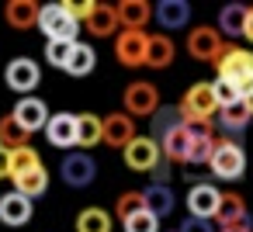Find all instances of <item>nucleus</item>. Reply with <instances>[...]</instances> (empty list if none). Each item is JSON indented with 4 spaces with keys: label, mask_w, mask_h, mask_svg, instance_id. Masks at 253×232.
I'll use <instances>...</instances> for the list:
<instances>
[{
    "label": "nucleus",
    "mask_w": 253,
    "mask_h": 232,
    "mask_svg": "<svg viewBox=\"0 0 253 232\" xmlns=\"http://www.w3.org/2000/svg\"><path fill=\"white\" fill-rule=\"evenodd\" d=\"M218 201H222V191L218 187H211V184H191V191H187V215L215 222Z\"/></svg>",
    "instance_id": "nucleus-11"
},
{
    "label": "nucleus",
    "mask_w": 253,
    "mask_h": 232,
    "mask_svg": "<svg viewBox=\"0 0 253 232\" xmlns=\"http://www.w3.org/2000/svg\"><path fill=\"white\" fill-rule=\"evenodd\" d=\"M246 14H250L246 4H225V7L218 11V32H222L225 39L246 35Z\"/></svg>",
    "instance_id": "nucleus-23"
},
{
    "label": "nucleus",
    "mask_w": 253,
    "mask_h": 232,
    "mask_svg": "<svg viewBox=\"0 0 253 232\" xmlns=\"http://www.w3.org/2000/svg\"><path fill=\"white\" fill-rule=\"evenodd\" d=\"M218 232H253V222L246 218V222H236V225H225V229H218Z\"/></svg>",
    "instance_id": "nucleus-40"
},
{
    "label": "nucleus",
    "mask_w": 253,
    "mask_h": 232,
    "mask_svg": "<svg viewBox=\"0 0 253 232\" xmlns=\"http://www.w3.org/2000/svg\"><path fill=\"white\" fill-rule=\"evenodd\" d=\"M184 125V115H180V108H160L156 115H153V139L156 142H163L173 128H180Z\"/></svg>",
    "instance_id": "nucleus-32"
},
{
    "label": "nucleus",
    "mask_w": 253,
    "mask_h": 232,
    "mask_svg": "<svg viewBox=\"0 0 253 232\" xmlns=\"http://www.w3.org/2000/svg\"><path fill=\"white\" fill-rule=\"evenodd\" d=\"M225 49H229V42H225L222 32L211 28V25H198V28H191V35H187V56L198 59V63H218V59L225 56Z\"/></svg>",
    "instance_id": "nucleus-3"
},
{
    "label": "nucleus",
    "mask_w": 253,
    "mask_h": 232,
    "mask_svg": "<svg viewBox=\"0 0 253 232\" xmlns=\"http://www.w3.org/2000/svg\"><path fill=\"white\" fill-rule=\"evenodd\" d=\"M32 215H35V204H32V197H25L21 191H7L4 197H0V222H4V225H11V229L28 225Z\"/></svg>",
    "instance_id": "nucleus-12"
},
{
    "label": "nucleus",
    "mask_w": 253,
    "mask_h": 232,
    "mask_svg": "<svg viewBox=\"0 0 253 232\" xmlns=\"http://www.w3.org/2000/svg\"><path fill=\"white\" fill-rule=\"evenodd\" d=\"M45 139L56 146V149H73L77 146V115L70 111H56L45 125Z\"/></svg>",
    "instance_id": "nucleus-16"
},
{
    "label": "nucleus",
    "mask_w": 253,
    "mask_h": 232,
    "mask_svg": "<svg viewBox=\"0 0 253 232\" xmlns=\"http://www.w3.org/2000/svg\"><path fill=\"white\" fill-rule=\"evenodd\" d=\"M73 45H77V42H63V39L45 42V63H52V66L66 70V63H70V56H73Z\"/></svg>",
    "instance_id": "nucleus-34"
},
{
    "label": "nucleus",
    "mask_w": 253,
    "mask_h": 232,
    "mask_svg": "<svg viewBox=\"0 0 253 232\" xmlns=\"http://www.w3.org/2000/svg\"><path fill=\"white\" fill-rule=\"evenodd\" d=\"M97 142H104V118H97L90 111L77 115V146L80 149H90Z\"/></svg>",
    "instance_id": "nucleus-24"
},
{
    "label": "nucleus",
    "mask_w": 253,
    "mask_h": 232,
    "mask_svg": "<svg viewBox=\"0 0 253 232\" xmlns=\"http://www.w3.org/2000/svg\"><path fill=\"white\" fill-rule=\"evenodd\" d=\"M14 184V191H21L25 197H42L45 191H49V170L45 166H39V170H32V173H25V177H18V180H11Z\"/></svg>",
    "instance_id": "nucleus-29"
},
{
    "label": "nucleus",
    "mask_w": 253,
    "mask_h": 232,
    "mask_svg": "<svg viewBox=\"0 0 253 232\" xmlns=\"http://www.w3.org/2000/svg\"><path fill=\"white\" fill-rule=\"evenodd\" d=\"M170 180V159H160V166L153 170V184H167Z\"/></svg>",
    "instance_id": "nucleus-39"
},
{
    "label": "nucleus",
    "mask_w": 253,
    "mask_h": 232,
    "mask_svg": "<svg viewBox=\"0 0 253 232\" xmlns=\"http://www.w3.org/2000/svg\"><path fill=\"white\" fill-rule=\"evenodd\" d=\"M156 21H160L163 35L167 32H177V28H187L191 4H187V0H160V4H156Z\"/></svg>",
    "instance_id": "nucleus-19"
},
{
    "label": "nucleus",
    "mask_w": 253,
    "mask_h": 232,
    "mask_svg": "<svg viewBox=\"0 0 253 232\" xmlns=\"http://www.w3.org/2000/svg\"><path fill=\"white\" fill-rule=\"evenodd\" d=\"M211 87H215V101H218V111H222V108H229V104H236V101H243L239 87H236V83H229V80H215Z\"/></svg>",
    "instance_id": "nucleus-36"
},
{
    "label": "nucleus",
    "mask_w": 253,
    "mask_h": 232,
    "mask_svg": "<svg viewBox=\"0 0 253 232\" xmlns=\"http://www.w3.org/2000/svg\"><path fill=\"white\" fill-rule=\"evenodd\" d=\"M180 115H184V125L187 121H211L215 111H218V101H215V87L211 83H191L180 97Z\"/></svg>",
    "instance_id": "nucleus-2"
},
{
    "label": "nucleus",
    "mask_w": 253,
    "mask_h": 232,
    "mask_svg": "<svg viewBox=\"0 0 253 232\" xmlns=\"http://www.w3.org/2000/svg\"><path fill=\"white\" fill-rule=\"evenodd\" d=\"M59 177L70 187H90L94 177H97V163L87 153H66L63 163H59Z\"/></svg>",
    "instance_id": "nucleus-10"
},
{
    "label": "nucleus",
    "mask_w": 253,
    "mask_h": 232,
    "mask_svg": "<svg viewBox=\"0 0 253 232\" xmlns=\"http://www.w3.org/2000/svg\"><path fill=\"white\" fill-rule=\"evenodd\" d=\"M250 118H253V111H250V104L246 101H236V104H229V108H222L218 111V125L225 128V132H243L246 125H250Z\"/></svg>",
    "instance_id": "nucleus-28"
},
{
    "label": "nucleus",
    "mask_w": 253,
    "mask_h": 232,
    "mask_svg": "<svg viewBox=\"0 0 253 232\" xmlns=\"http://www.w3.org/2000/svg\"><path fill=\"white\" fill-rule=\"evenodd\" d=\"M122 159H125V166L135 170V173H153V170L160 166V159H163V149H160V142H156L153 135H135V139L125 146Z\"/></svg>",
    "instance_id": "nucleus-7"
},
{
    "label": "nucleus",
    "mask_w": 253,
    "mask_h": 232,
    "mask_svg": "<svg viewBox=\"0 0 253 232\" xmlns=\"http://www.w3.org/2000/svg\"><path fill=\"white\" fill-rule=\"evenodd\" d=\"M177 232H218V229H215V222H208V218H194V215H187L184 225H180Z\"/></svg>",
    "instance_id": "nucleus-38"
},
{
    "label": "nucleus",
    "mask_w": 253,
    "mask_h": 232,
    "mask_svg": "<svg viewBox=\"0 0 253 232\" xmlns=\"http://www.w3.org/2000/svg\"><path fill=\"white\" fill-rule=\"evenodd\" d=\"M132 139H135V118H128L125 111H115V115L104 118V142L111 149H122L125 153V146Z\"/></svg>",
    "instance_id": "nucleus-18"
},
{
    "label": "nucleus",
    "mask_w": 253,
    "mask_h": 232,
    "mask_svg": "<svg viewBox=\"0 0 253 232\" xmlns=\"http://www.w3.org/2000/svg\"><path fill=\"white\" fill-rule=\"evenodd\" d=\"M146 52H149V35L146 32H122L115 39V59L125 70L146 66Z\"/></svg>",
    "instance_id": "nucleus-8"
},
{
    "label": "nucleus",
    "mask_w": 253,
    "mask_h": 232,
    "mask_svg": "<svg viewBox=\"0 0 253 232\" xmlns=\"http://www.w3.org/2000/svg\"><path fill=\"white\" fill-rule=\"evenodd\" d=\"M0 177H7V173H4V159H0Z\"/></svg>",
    "instance_id": "nucleus-43"
},
{
    "label": "nucleus",
    "mask_w": 253,
    "mask_h": 232,
    "mask_svg": "<svg viewBox=\"0 0 253 232\" xmlns=\"http://www.w3.org/2000/svg\"><path fill=\"white\" fill-rule=\"evenodd\" d=\"M160 149H163V159H170V163H187V159H191V128H187V125L173 128V132L160 142Z\"/></svg>",
    "instance_id": "nucleus-22"
},
{
    "label": "nucleus",
    "mask_w": 253,
    "mask_h": 232,
    "mask_svg": "<svg viewBox=\"0 0 253 232\" xmlns=\"http://www.w3.org/2000/svg\"><path fill=\"white\" fill-rule=\"evenodd\" d=\"M122 229H125V232H160V218H156L153 211H139V215H132L128 222H122Z\"/></svg>",
    "instance_id": "nucleus-35"
},
{
    "label": "nucleus",
    "mask_w": 253,
    "mask_h": 232,
    "mask_svg": "<svg viewBox=\"0 0 253 232\" xmlns=\"http://www.w3.org/2000/svg\"><path fill=\"white\" fill-rule=\"evenodd\" d=\"M94 4H97V0H84V4H73V0H63V7L70 11V18H73V21H87V14L94 11Z\"/></svg>",
    "instance_id": "nucleus-37"
},
{
    "label": "nucleus",
    "mask_w": 253,
    "mask_h": 232,
    "mask_svg": "<svg viewBox=\"0 0 253 232\" xmlns=\"http://www.w3.org/2000/svg\"><path fill=\"white\" fill-rule=\"evenodd\" d=\"M208 166H211V173L218 180H239L243 170H246V153H243V146L236 139H218L215 156H211Z\"/></svg>",
    "instance_id": "nucleus-5"
},
{
    "label": "nucleus",
    "mask_w": 253,
    "mask_h": 232,
    "mask_svg": "<svg viewBox=\"0 0 253 232\" xmlns=\"http://www.w3.org/2000/svg\"><path fill=\"white\" fill-rule=\"evenodd\" d=\"M142 197H146V211H153L156 218H167L173 211V204H177V197H173V191L167 184H149L142 191Z\"/></svg>",
    "instance_id": "nucleus-26"
},
{
    "label": "nucleus",
    "mask_w": 253,
    "mask_h": 232,
    "mask_svg": "<svg viewBox=\"0 0 253 232\" xmlns=\"http://www.w3.org/2000/svg\"><path fill=\"white\" fill-rule=\"evenodd\" d=\"M39 32H42L49 42H56V39H63V42H77L80 21H73V18H70V11H66L63 4H42Z\"/></svg>",
    "instance_id": "nucleus-4"
},
{
    "label": "nucleus",
    "mask_w": 253,
    "mask_h": 232,
    "mask_svg": "<svg viewBox=\"0 0 253 232\" xmlns=\"http://www.w3.org/2000/svg\"><path fill=\"white\" fill-rule=\"evenodd\" d=\"M122 101H125V115H128V118H153V115L160 111V90H156V83H149V80L128 83L125 94H122Z\"/></svg>",
    "instance_id": "nucleus-6"
},
{
    "label": "nucleus",
    "mask_w": 253,
    "mask_h": 232,
    "mask_svg": "<svg viewBox=\"0 0 253 232\" xmlns=\"http://www.w3.org/2000/svg\"><path fill=\"white\" fill-rule=\"evenodd\" d=\"M139 211H146V197H142V191H125V194H118V201H115V215H118L122 222H128V218L139 215Z\"/></svg>",
    "instance_id": "nucleus-33"
},
{
    "label": "nucleus",
    "mask_w": 253,
    "mask_h": 232,
    "mask_svg": "<svg viewBox=\"0 0 253 232\" xmlns=\"http://www.w3.org/2000/svg\"><path fill=\"white\" fill-rule=\"evenodd\" d=\"M4 80H7V87H11L14 94H32V90L42 83V70H39V63H35V59L18 56V59H11V63H7Z\"/></svg>",
    "instance_id": "nucleus-9"
},
{
    "label": "nucleus",
    "mask_w": 253,
    "mask_h": 232,
    "mask_svg": "<svg viewBox=\"0 0 253 232\" xmlns=\"http://www.w3.org/2000/svg\"><path fill=\"white\" fill-rule=\"evenodd\" d=\"M0 149H4V142H0Z\"/></svg>",
    "instance_id": "nucleus-44"
},
{
    "label": "nucleus",
    "mask_w": 253,
    "mask_h": 232,
    "mask_svg": "<svg viewBox=\"0 0 253 232\" xmlns=\"http://www.w3.org/2000/svg\"><path fill=\"white\" fill-rule=\"evenodd\" d=\"M215 70H218V80H229V83L239 87L243 101L253 94V52H250V49L229 45L225 56L215 63Z\"/></svg>",
    "instance_id": "nucleus-1"
},
{
    "label": "nucleus",
    "mask_w": 253,
    "mask_h": 232,
    "mask_svg": "<svg viewBox=\"0 0 253 232\" xmlns=\"http://www.w3.org/2000/svg\"><path fill=\"white\" fill-rule=\"evenodd\" d=\"M84 28H87L94 39H115V35H122V32H118V28H122L118 7H115V4H94V11H90L87 21H84Z\"/></svg>",
    "instance_id": "nucleus-13"
},
{
    "label": "nucleus",
    "mask_w": 253,
    "mask_h": 232,
    "mask_svg": "<svg viewBox=\"0 0 253 232\" xmlns=\"http://www.w3.org/2000/svg\"><path fill=\"white\" fill-rule=\"evenodd\" d=\"M243 39L253 42V7H250V14H246V35H243Z\"/></svg>",
    "instance_id": "nucleus-41"
},
{
    "label": "nucleus",
    "mask_w": 253,
    "mask_h": 232,
    "mask_svg": "<svg viewBox=\"0 0 253 232\" xmlns=\"http://www.w3.org/2000/svg\"><path fill=\"white\" fill-rule=\"evenodd\" d=\"M28 139H32V132H28L14 115H4V118H0V142H4L7 153H11V149H25Z\"/></svg>",
    "instance_id": "nucleus-27"
},
{
    "label": "nucleus",
    "mask_w": 253,
    "mask_h": 232,
    "mask_svg": "<svg viewBox=\"0 0 253 232\" xmlns=\"http://www.w3.org/2000/svg\"><path fill=\"white\" fill-rule=\"evenodd\" d=\"M118 7V21H122V32H146V25L156 18V7L146 4V0H122Z\"/></svg>",
    "instance_id": "nucleus-15"
},
{
    "label": "nucleus",
    "mask_w": 253,
    "mask_h": 232,
    "mask_svg": "<svg viewBox=\"0 0 253 232\" xmlns=\"http://www.w3.org/2000/svg\"><path fill=\"white\" fill-rule=\"evenodd\" d=\"M11 115H14L32 135H35V132H45V125H49V108H45V101H39V97H21Z\"/></svg>",
    "instance_id": "nucleus-17"
},
{
    "label": "nucleus",
    "mask_w": 253,
    "mask_h": 232,
    "mask_svg": "<svg viewBox=\"0 0 253 232\" xmlns=\"http://www.w3.org/2000/svg\"><path fill=\"white\" fill-rule=\"evenodd\" d=\"M39 18H42V4H35V0H7L4 4V21L14 32L39 28Z\"/></svg>",
    "instance_id": "nucleus-14"
},
{
    "label": "nucleus",
    "mask_w": 253,
    "mask_h": 232,
    "mask_svg": "<svg viewBox=\"0 0 253 232\" xmlns=\"http://www.w3.org/2000/svg\"><path fill=\"white\" fill-rule=\"evenodd\" d=\"M173 56H177V45L170 35H149V52H146V66L149 70H167L173 66Z\"/></svg>",
    "instance_id": "nucleus-21"
},
{
    "label": "nucleus",
    "mask_w": 253,
    "mask_h": 232,
    "mask_svg": "<svg viewBox=\"0 0 253 232\" xmlns=\"http://www.w3.org/2000/svg\"><path fill=\"white\" fill-rule=\"evenodd\" d=\"M111 229H115V218L104 208H84L77 215V232H111Z\"/></svg>",
    "instance_id": "nucleus-30"
},
{
    "label": "nucleus",
    "mask_w": 253,
    "mask_h": 232,
    "mask_svg": "<svg viewBox=\"0 0 253 232\" xmlns=\"http://www.w3.org/2000/svg\"><path fill=\"white\" fill-rule=\"evenodd\" d=\"M246 104H250V111H253V94H250V97H246Z\"/></svg>",
    "instance_id": "nucleus-42"
},
{
    "label": "nucleus",
    "mask_w": 253,
    "mask_h": 232,
    "mask_svg": "<svg viewBox=\"0 0 253 232\" xmlns=\"http://www.w3.org/2000/svg\"><path fill=\"white\" fill-rule=\"evenodd\" d=\"M246 218H250V215H246V201H243V194L225 191V194H222V201H218V215H215L218 229L236 225V222H246Z\"/></svg>",
    "instance_id": "nucleus-25"
},
{
    "label": "nucleus",
    "mask_w": 253,
    "mask_h": 232,
    "mask_svg": "<svg viewBox=\"0 0 253 232\" xmlns=\"http://www.w3.org/2000/svg\"><path fill=\"white\" fill-rule=\"evenodd\" d=\"M39 166H42V159H39V149H32V146L11 149V153L4 156V173H7L11 180H18V177H25V173H32V170H39Z\"/></svg>",
    "instance_id": "nucleus-20"
},
{
    "label": "nucleus",
    "mask_w": 253,
    "mask_h": 232,
    "mask_svg": "<svg viewBox=\"0 0 253 232\" xmlns=\"http://www.w3.org/2000/svg\"><path fill=\"white\" fill-rule=\"evenodd\" d=\"M94 63H97V52H94L90 45L77 42V45H73V56H70V63H66V73H70V77H90V73H94Z\"/></svg>",
    "instance_id": "nucleus-31"
}]
</instances>
